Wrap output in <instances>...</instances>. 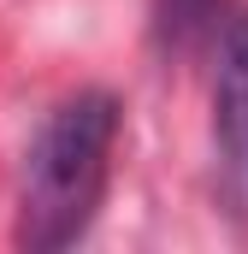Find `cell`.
<instances>
[{
    "instance_id": "7a4b0ae2",
    "label": "cell",
    "mask_w": 248,
    "mask_h": 254,
    "mask_svg": "<svg viewBox=\"0 0 248 254\" xmlns=\"http://www.w3.org/2000/svg\"><path fill=\"white\" fill-rule=\"evenodd\" d=\"M213 142H219V184H225V201L248 219V12H231L225 30H219Z\"/></svg>"
},
{
    "instance_id": "3957f363",
    "label": "cell",
    "mask_w": 248,
    "mask_h": 254,
    "mask_svg": "<svg viewBox=\"0 0 248 254\" xmlns=\"http://www.w3.org/2000/svg\"><path fill=\"white\" fill-rule=\"evenodd\" d=\"M207 12H213V0H160V36L172 48H184L189 36L207 24Z\"/></svg>"
},
{
    "instance_id": "6da1fadb",
    "label": "cell",
    "mask_w": 248,
    "mask_h": 254,
    "mask_svg": "<svg viewBox=\"0 0 248 254\" xmlns=\"http://www.w3.org/2000/svg\"><path fill=\"white\" fill-rule=\"evenodd\" d=\"M119 142V101L107 89H83L48 113V125L24 166V207H18V243L30 254L71 249L107 195Z\"/></svg>"
}]
</instances>
